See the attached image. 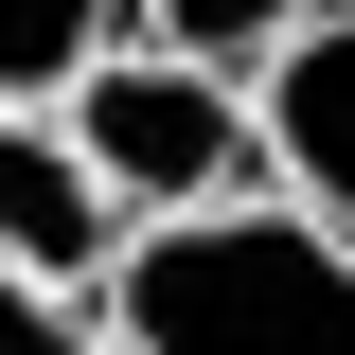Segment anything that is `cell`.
I'll return each instance as SVG.
<instances>
[{
    "instance_id": "cell-7",
    "label": "cell",
    "mask_w": 355,
    "mask_h": 355,
    "mask_svg": "<svg viewBox=\"0 0 355 355\" xmlns=\"http://www.w3.org/2000/svg\"><path fill=\"white\" fill-rule=\"evenodd\" d=\"M0 355H125L107 320L71 302V284H36V266H0Z\"/></svg>"
},
{
    "instance_id": "cell-2",
    "label": "cell",
    "mask_w": 355,
    "mask_h": 355,
    "mask_svg": "<svg viewBox=\"0 0 355 355\" xmlns=\"http://www.w3.org/2000/svg\"><path fill=\"white\" fill-rule=\"evenodd\" d=\"M53 107H71L89 178L125 196V231L142 214H196V196H249V160H266V107H231V71L178 53V36H107Z\"/></svg>"
},
{
    "instance_id": "cell-6",
    "label": "cell",
    "mask_w": 355,
    "mask_h": 355,
    "mask_svg": "<svg viewBox=\"0 0 355 355\" xmlns=\"http://www.w3.org/2000/svg\"><path fill=\"white\" fill-rule=\"evenodd\" d=\"M320 0H142V36H178V53H214V71H266V53L302 36Z\"/></svg>"
},
{
    "instance_id": "cell-3",
    "label": "cell",
    "mask_w": 355,
    "mask_h": 355,
    "mask_svg": "<svg viewBox=\"0 0 355 355\" xmlns=\"http://www.w3.org/2000/svg\"><path fill=\"white\" fill-rule=\"evenodd\" d=\"M125 249V196L89 178L71 107H0V266H36V284H107Z\"/></svg>"
},
{
    "instance_id": "cell-1",
    "label": "cell",
    "mask_w": 355,
    "mask_h": 355,
    "mask_svg": "<svg viewBox=\"0 0 355 355\" xmlns=\"http://www.w3.org/2000/svg\"><path fill=\"white\" fill-rule=\"evenodd\" d=\"M107 338L125 355H355V231L266 214V196H196L107 249Z\"/></svg>"
},
{
    "instance_id": "cell-5",
    "label": "cell",
    "mask_w": 355,
    "mask_h": 355,
    "mask_svg": "<svg viewBox=\"0 0 355 355\" xmlns=\"http://www.w3.org/2000/svg\"><path fill=\"white\" fill-rule=\"evenodd\" d=\"M125 18H142V0H0V107H53Z\"/></svg>"
},
{
    "instance_id": "cell-4",
    "label": "cell",
    "mask_w": 355,
    "mask_h": 355,
    "mask_svg": "<svg viewBox=\"0 0 355 355\" xmlns=\"http://www.w3.org/2000/svg\"><path fill=\"white\" fill-rule=\"evenodd\" d=\"M266 160L302 214L355 231V18H302V36L266 53Z\"/></svg>"
}]
</instances>
